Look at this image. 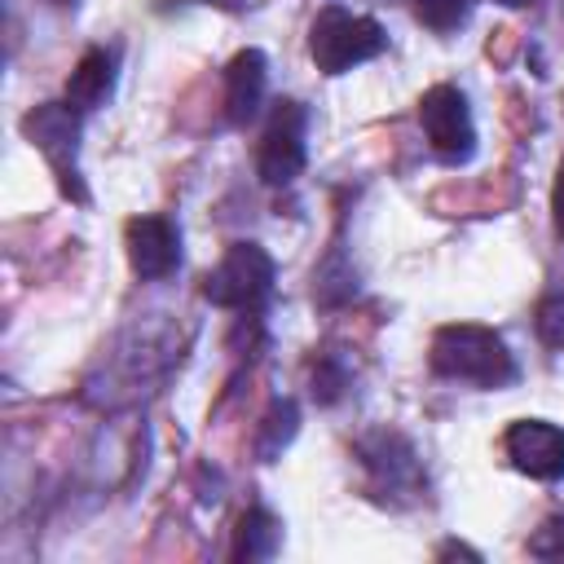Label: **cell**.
I'll use <instances>...</instances> for the list:
<instances>
[{"instance_id":"obj_12","label":"cell","mask_w":564,"mask_h":564,"mask_svg":"<svg viewBox=\"0 0 564 564\" xmlns=\"http://www.w3.org/2000/svg\"><path fill=\"white\" fill-rule=\"evenodd\" d=\"M282 542V524L264 511V507H251L242 520H238V533H234V560H269Z\"/></svg>"},{"instance_id":"obj_1","label":"cell","mask_w":564,"mask_h":564,"mask_svg":"<svg viewBox=\"0 0 564 564\" xmlns=\"http://www.w3.org/2000/svg\"><path fill=\"white\" fill-rule=\"evenodd\" d=\"M432 370L445 379H463V383H480V388H502L516 379V361L507 352V339L489 326L476 322H449L432 335V352H427Z\"/></svg>"},{"instance_id":"obj_8","label":"cell","mask_w":564,"mask_h":564,"mask_svg":"<svg viewBox=\"0 0 564 564\" xmlns=\"http://www.w3.org/2000/svg\"><path fill=\"white\" fill-rule=\"evenodd\" d=\"M507 458L516 471L533 480H560L564 476V427L546 419H520L507 427Z\"/></svg>"},{"instance_id":"obj_17","label":"cell","mask_w":564,"mask_h":564,"mask_svg":"<svg viewBox=\"0 0 564 564\" xmlns=\"http://www.w3.org/2000/svg\"><path fill=\"white\" fill-rule=\"evenodd\" d=\"M551 212H555V234L564 238V163L555 172V189H551Z\"/></svg>"},{"instance_id":"obj_2","label":"cell","mask_w":564,"mask_h":564,"mask_svg":"<svg viewBox=\"0 0 564 564\" xmlns=\"http://www.w3.org/2000/svg\"><path fill=\"white\" fill-rule=\"evenodd\" d=\"M383 48H388L383 26H379L375 18L348 13V9H339V4L322 9V13L313 18V26H308V53H313L317 70H326V75H344V70H352V66L379 57Z\"/></svg>"},{"instance_id":"obj_7","label":"cell","mask_w":564,"mask_h":564,"mask_svg":"<svg viewBox=\"0 0 564 564\" xmlns=\"http://www.w3.org/2000/svg\"><path fill=\"white\" fill-rule=\"evenodd\" d=\"M123 242L132 273L145 282H159L181 264V234L167 216H132L123 225Z\"/></svg>"},{"instance_id":"obj_19","label":"cell","mask_w":564,"mask_h":564,"mask_svg":"<svg viewBox=\"0 0 564 564\" xmlns=\"http://www.w3.org/2000/svg\"><path fill=\"white\" fill-rule=\"evenodd\" d=\"M207 4H238V0H207Z\"/></svg>"},{"instance_id":"obj_5","label":"cell","mask_w":564,"mask_h":564,"mask_svg":"<svg viewBox=\"0 0 564 564\" xmlns=\"http://www.w3.org/2000/svg\"><path fill=\"white\" fill-rule=\"evenodd\" d=\"M26 137L35 141V150L48 159V167L57 172L62 189L70 198H84V185H79V167H75V145H79V119H75V106L70 101H48V106H35L26 119H22Z\"/></svg>"},{"instance_id":"obj_15","label":"cell","mask_w":564,"mask_h":564,"mask_svg":"<svg viewBox=\"0 0 564 564\" xmlns=\"http://www.w3.org/2000/svg\"><path fill=\"white\" fill-rule=\"evenodd\" d=\"M529 555H538V560H564V511L551 516V520H542V524L533 529Z\"/></svg>"},{"instance_id":"obj_10","label":"cell","mask_w":564,"mask_h":564,"mask_svg":"<svg viewBox=\"0 0 564 564\" xmlns=\"http://www.w3.org/2000/svg\"><path fill=\"white\" fill-rule=\"evenodd\" d=\"M264 84H269L264 53L260 48L234 53V62L225 66V119L229 123H251L260 101H264Z\"/></svg>"},{"instance_id":"obj_3","label":"cell","mask_w":564,"mask_h":564,"mask_svg":"<svg viewBox=\"0 0 564 564\" xmlns=\"http://www.w3.org/2000/svg\"><path fill=\"white\" fill-rule=\"evenodd\" d=\"M203 295L216 308L234 313H260L273 295V260L256 242H229L216 269L203 278Z\"/></svg>"},{"instance_id":"obj_9","label":"cell","mask_w":564,"mask_h":564,"mask_svg":"<svg viewBox=\"0 0 564 564\" xmlns=\"http://www.w3.org/2000/svg\"><path fill=\"white\" fill-rule=\"evenodd\" d=\"M357 449H361V463H366V471H370L379 498H392V494H405V489L419 485V463H414V449H410L405 436H397V432H375V436H366Z\"/></svg>"},{"instance_id":"obj_11","label":"cell","mask_w":564,"mask_h":564,"mask_svg":"<svg viewBox=\"0 0 564 564\" xmlns=\"http://www.w3.org/2000/svg\"><path fill=\"white\" fill-rule=\"evenodd\" d=\"M110 88H115V57L106 48H88L66 79V101L75 110H93L110 97Z\"/></svg>"},{"instance_id":"obj_16","label":"cell","mask_w":564,"mask_h":564,"mask_svg":"<svg viewBox=\"0 0 564 564\" xmlns=\"http://www.w3.org/2000/svg\"><path fill=\"white\" fill-rule=\"evenodd\" d=\"M538 335L546 348H564V295L538 304Z\"/></svg>"},{"instance_id":"obj_4","label":"cell","mask_w":564,"mask_h":564,"mask_svg":"<svg viewBox=\"0 0 564 564\" xmlns=\"http://www.w3.org/2000/svg\"><path fill=\"white\" fill-rule=\"evenodd\" d=\"M419 123L423 137L432 145L436 159L445 163H467L476 154V123H471V106L454 84H436L423 93L419 101Z\"/></svg>"},{"instance_id":"obj_6","label":"cell","mask_w":564,"mask_h":564,"mask_svg":"<svg viewBox=\"0 0 564 564\" xmlns=\"http://www.w3.org/2000/svg\"><path fill=\"white\" fill-rule=\"evenodd\" d=\"M304 128L308 115L300 101H278L256 150V172L264 185H291L304 172Z\"/></svg>"},{"instance_id":"obj_18","label":"cell","mask_w":564,"mask_h":564,"mask_svg":"<svg viewBox=\"0 0 564 564\" xmlns=\"http://www.w3.org/2000/svg\"><path fill=\"white\" fill-rule=\"evenodd\" d=\"M498 4H511V9H524V4H533V0H498Z\"/></svg>"},{"instance_id":"obj_14","label":"cell","mask_w":564,"mask_h":564,"mask_svg":"<svg viewBox=\"0 0 564 564\" xmlns=\"http://www.w3.org/2000/svg\"><path fill=\"white\" fill-rule=\"evenodd\" d=\"M295 405L291 401H278L273 410H269V419H264V432H260V454L264 458H273L291 436H295Z\"/></svg>"},{"instance_id":"obj_13","label":"cell","mask_w":564,"mask_h":564,"mask_svg":"<svg viewBox=\"0 0 564 564\" xmlns=\"http://www.w3.org/2000/svg\"><path fill=\"white\" fill-rule=\"evenodd\" d=\"M471 4H476V0H414V18H419L423 26L449 35V31H458V26L467 22Z\"/></svg>"}]
</instances>
